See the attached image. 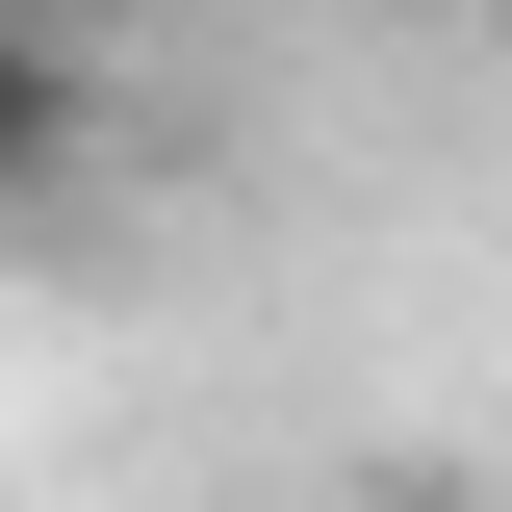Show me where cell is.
<instances>
[{"label": "cell", "mask_w": 512, "mask_h": 512, "mask_svg": "<svg viewBox=\"0 0 512 512\" xmlns=\"http://www.w3.org/2000/svg\"><path fill=\"white\" fill-rule=\"evenodd\" d=\"M77 154H103V52H77L52 0H0V205H52Z\"/></svg>", "instance_id": "6da1fadb"}, {"label": "cell", "mask_w": 512, "mask_h": 512, "mask_svg": "<svg viewBox=\"0 0 512 512\" xmlns=\"http://www.w3.org/2000/svg\"><path fill=\"white\" fill-rule=\"evenodd\" d=\"M487 512H512V487H487Z\"/></svg>", "instance_id": "7a4b0ae2"}]
</instances>
